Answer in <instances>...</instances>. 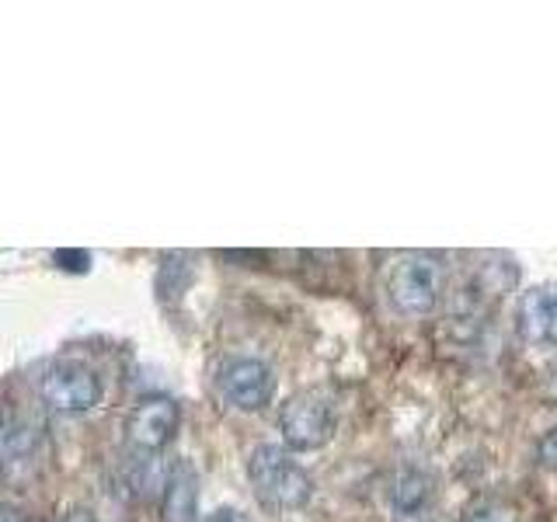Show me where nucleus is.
Here are the masks:
<instances>
[{
  "mask_svg": "<svg viewBox=\"0 0 557 522\" xmlns=\"http://www.w3.org/2000/svg\"><path fill=\"white\" fill-rule=\"evenodd\" d=\"M446 293V265L443 258L425 251L397 254L387 275H383V296L400 313V318H425L440 307Z\"/></svg>",
  "mask_w": 557,
  "mask_h": 522,
  "instance_id": "1",
  "label": "nucleus"
},
{
  "mask_svg": "<svg viewBox=\"0 0 557 522\" xmlns=\"http://www.w3.org/2000/svg\"><path fill=\"white\" fill-rule=\"evenodd\" d=\"M338 428V414L331 408V400H324L321 394H293L283 411H278V432H283L286 449L296 452H313L324 449L331 439H335Z\"/></svg>",
  "mask_w": 557,
  "mask_h": 522,
  "instance_id": "3",
  "label": "nucleus"
},
{
  "mask_svg": "<svg viewBox=\"0 0 557 522\" xmlns=\"http://www.w3.org/2000/svg\"><path fill=\"white\" fill-rule=\"evenodd\" d=\"M164 509L171 522H196V509H199V477L185 460H178L168 474V487H164Z\"/></svg>",
  "mask_w": 557,
  "mask_h": 522,
  "instance_id": "9",
  "label": "nucleus"
},
{
  "mask_svg": "<svg viewBox=\"0 0 557 522\" xmlns=\"http://www.w3.org/2000/svg\"><path fill=\"white\" fill-rule=\"evenodd\" d=\"M63 522H95V515H91V512H84V509H77V512H70Z\"/></svg>",
  "mask_w": 557,
  "mask_h": 522,
  "instance_id": "13",
  "label": "nucleus"
},
{
  "mask_svg": "<svg viewBox=\"0 0 557 522\" xmlns=\"http://www.w3.org/2000/svg\"><path fill=\"white\" fill-rule=\"evenodd\" d=\"M550 390L557 394V365H554V373H550Z\"/></svg>",
  "mask_w": 557,
  "mask_h": 522,
  "instance_id": "15",
  "label": "nucleus"
},
{
  "mask_svg": "<svg viewBox=\"0 0 557 522\" xmlns=\"http://www.w3.org/2000/svg\"><path fill=\"white\" fill-rule=\"evenodd\" d=\"M536 460L544 463V467L550 470V474H557V425L540 435V443H536Z\"/></svg>",
  "mask_w": 557,
  "mask_h": 522,
  "instance_id": "11",
  "label": "nucleus"
},
{
  "mask_svg": "<svg viewBox=\"0 0 557 522\" xmlns=\"http://www.w3.org/2000/svg\"><path fill=\"white\" fill-rule=\"evenodd\" d=\"M4 522H39V519H28V515H22V512L8 509V512H4Z\"/></svg>",
  "mask_w": 557,
  "mask_h": 522,
  "instance_id": "14",
  "label": "nucleus"
},
{
  "mask_svg": "<svg viewBox=\"0 0 557 522\" xmlns=\"http://www.w3.org/2000/svg\"><path fill=\"white\" fill-rule=\"evenodd\" d=\"M213 380H216V394L237 411H261L265 405H272L275 376L261 359H248V356L223 359Z\"/></svg>",
  "mask_w": 557,
  "mask_h": 522,
  "instance_id": "5",
  "label": "nucleus"
},
{
  "mask_svg": "<svg viewBox=\"0 0 557 522\" xmlns=\"http://www.w3.org/2000/svg\"><path fill=\"white\" fill-rule=\"evenodd\" d=\"M202 522H251L240 509H213L209 515H202Z\"/></svg>",
  "mask_w": 557,
  "mask_h": 522,
  "instance_id": "12",
  "label": "nucleus"
},
{
  "mask_svg": "<svg viewBox=\"0 0 557 522\" xmlns=\"http://www.w3.org/2000/svg\"><path fill=\"white\" fill-rule=\"evenodd\" d=\"M182 425V411L171 397H147L126 414V443L133 452H161Z\"/></svg>",
  "mask_w": 557,
  "mask_h": 522,
  "instance_id": "6",
  "label": "nucleus"
},
{
  "mask_svg": "<svg viewBox=\"0 0 557 522\" xmlns=\"http://www.w3.org/2000/svg\"><path fill=\"white\" fill-rule=\"evenodd\" d=\"M248 481H251L261 505H269V509H283V512L304 509L313 495L310 474L293 460L289 449L275 446V443H261L251 449Z\"/></svg>",
  "mask_w": 557,
  "mask_h": 522,
  "instance_id": "2",
  "label": "nucleus"
},
{
  "mask_svg": "<svg viewBox=\"0 0 557 522\" xmlns=\"http://www.w3.org/2000/svg\"><path fill=\"white\" fill-rule=\"evenodd\" d=\"M460 522H516V515L509 505H502L495 498H474L463 509Z\"/></svg>",
  "mask_w": 557,
  "mask_h": 522,
  "instance_id": "10",
  "label": "nucleus"
},
{
  "mask_svg": "<svg viewBox=\"0 0 557 522\" xmlns=\"http://www.w3.org/2000/svg\"><path fill=\"white\" fill-rule=\"evenodd\" d=\"M391 509L394 522H435V487L425 470H397L391 481Z\"/></svg>",
  "mask_w": 557,
  "mask_h": 522,
  "instance_id": "8",
  "label": "nucleus"
},
{
  "mask_svg": "<svg viewBox=\"0 0 557 522\" xmlns=\"http://www.w3.org/2000/svg\"><path fill=\"white\" fill-rule=\"evenodd\" d=\"M42 400L60 414H81L101 405V376L81 359H57L39 380Z\"/></svg>",
  "mask_w": 557,
  "mask_h": 522,
  "instance_id": "4",
  "label": "nucleus"
},
{
  "mask_svg": "<svg viewBox=\"0 0 557 522\" xmlns=\"http://www.w3.org/2000/svg\"><path fill=\"white\" fill-rule=\"evenodd\" d=\"M516 335L530 345H557V286H530L519 293Z\"/></svg>",
  "mask_w": 557,
  "mask_h": 522,
  "instance_id": "7",
  "label": "nucleus"
}]
</instances>
